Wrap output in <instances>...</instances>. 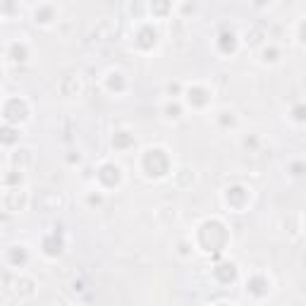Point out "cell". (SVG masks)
I'll list each match as a JSON object with an SVG mask.
<instances>
[{
	"mask_svg": "<svg viewBox=\"0 0 306 306\" xmlns=\"http://www.w3.org/2000/svg\"><path fill=\"white\" fill-rule=\"evenodd\" d=\"M225 198H228L230 206L234 208H242L244 204H246V198H249V194L242 189V186H232V189H228V194H225Z\"/></svg>",
	"mask_w": 306,
	"mask_h": 306,
	"instance_id": "4",
	"label": "cell"
},
{
	"mask_svg": "<svg viewBox=\"0 0 306 306\" xmlns=\"http://www.w3.org/2000/svg\"><path fill=\"white\" fill-rule=\"evenodd\" d=\"M220 38H222V41H220V46H222V50H225V53H232V50H234V34H222V36H220Z\"/></svg>",
	"mask_w": 306,
	"mask_h": 306,
	"instance_id": "10",
	"label": "cell"
},
{
	"mask_svg": "<svg viewBox=\"0 0 306 306\" xmlns=\"http://www.w3.org/2000/svg\"><path fill=\"white\" fill-rule=\"evenodd\" d=\"M294 120H299V122L306 120V106H296L294 108Z\"/></svg>",
	"mask_w": 306,
	"mask_h": 306,
	"instance_id": "12",
	"label": "cell"
},
{
	"mask_svg": "<svg viewBox=\"0 0 306 306\" xmlns=\"http://www.w3.org/2000/svg\"><path fill=\"white\" fill-rule=\"evenodd\" d=\"M2 139H5V144H10L12 139H14V136H12V130H5V136H2Z\"/></svg>",
	"mask_w": 306,
	"mask_h": 306,
	"instance_id": "14",
	"label": "cell"
},
{
	"mask_svg": "<svg viewBox=\"0 0 306 306\" xmlns=\"http://www.w3.org/2000/svg\"><path fill=\"white\" fill-rule=\"evenodd\" d=\"M189 103H194V106H206L208 103V94L204 88H189Z\"/></svg>",
	"mask_w": 306,
	"mask_h": 306,
	"instance_id": "7",
	"label": "cell"
},
{
	"mask_svg": "<svg viewBox=\"0 0 306 306\" xmlns=\"http://www.w3.org/2000/svg\"><path fill=\"white\" fill-rule=\"evenodd\" d=\"M98 180L106 186H115L118 182H120V168H118V165H112V163H106L98 170Z\"/></svg>",
	"mask_w": 306,
	"mask_h": 306,
	"instance_id": "3",
	"label": "cell"
},
{
	"mask_svg": "<svg viewBox=\"0 0 306 306\" xmlns=\"http://www.w3.org/2000/svg\"><path fill=\"white\" fill-rule=\"evenodd\" d=\"M108 86L115 91H122V86H124V82H122V74H110V79H108Z\"/></svg>",
	"mask_w": 306,
	"mask_h": 306,
	"instance_id": "11",
	"label": "cell"
},
{
	"mask_svg": "<svg viewBox=\"0 0 306 306\" xmlns=\"http://www.w3.org/2000/svg\"><path fill=\"white\" fill-rule=\"evenodd\" d=\"M302 38H304V44H306V22L302 24Z\"/></svg>",
	"mask_w": 306,
	"mask_h": 306,
	"instance_id": "15",
	"label": "cell"
},
{
	"mask_svg": "<svg viewBox=\"0 0 306 306\" xmlns=\"http://www.w3.org/2000/svg\"><path fill=\"white\" fill-rule=\"evenodd\" d=\"M139 48H151L153 44H156V32H153L151 26H144L142 32H139Z\"/></svg>",
	"mask_w": 306,
	"mask_h": 306,
	"instance_id": "6",
	"label": "cell"
},
{
	"mask_svg": "<svg viewBox=\"0 0 306 306\" xmlns=\"http://www.w3.org/2000/svg\"><path fill=\"white\" fill-rule=\"evenodd\" d=\"M216 275H218L220 282H232V280H234V275H237V270H234V266H232V263H222V266L216 268Z\"/></svg>",
	"mask_w": 306,
	"mask_h": 306,
	"instance_id": "5",
	"label": "cell"
},
{
	"mask_svg": "<svg viewBox=\"0 0 306 306\" xmlns=\"http://www.w3.org/2000/svg\"><path fill=\"white\" fill-rule=\"evenodd\" d=\"M249 292H254V294H266L268 292V282L263 280V278H252L249 280Z\"/></svg>",
	"mask_w": 306,
	"mask_h": 306,
	"instance_id": "8",
	"label": "cell"
},
{
	"mask_svg": "<svg viewBox=\"0 0 306 306\" xmlns=\"http://www.w3.org/2000/svg\"><path fill=\"white\" fill-rule=\"evenodd\" d=\"M165 112H168L170 118H177V115H180V106H168V108H165Z\"/></svg>",
	"mask_w": 306,
	"mask_h": 306,
	"instance_id": "13",
	"label": "cell"
},
{
	"mask_svg": "<svg viewBox=\"0 0 306 306\" xmlns=\"http://www.w3.org/2000/svg\"><path fill=\"white\" fill-rule=\"evenodd\" d=\"M168 168H170V160H168L165 151H160V148L146 151V156H144V170H146L148 175L160 177L168 172Z\"/></svg>",
	"mask_w": 306,
	"mask_h": 306,
	"instance_id": "2",
	"label": "cell"
},
{
	"mask_svg": "<svg viewBox=\"0 0 306 306\" xmlns=\"http://www.w3.org/2000/svg\"><path fill=\"white\" fill-rule=\"evenodd\" d=\"M112 144H115V148H127V146L134 144V136L127 134V132H118V134H115V139H112Z\"/></svg>",
	"mask_w": 306,
	"mask_h": 306,
	"instance_id": "9",
	"label": "cell"
},
{
	"mask_svg": "<svg viewBox=\"0 0 306 306\" xmlns=\"http://www.w3.org/2000/svg\"><path fill=\"white\" fill-rule=\"evenodd\" d=\"M198 242H201V246H204L206 252H220V249L228 244V232H225V228L220 225L218 220H210V222H206V225L201 228Z\"/></svg>",
	"mask_w": 306,
	"mask_h": 306,
	"instance_id": "1",
	"label": "cell"
}]
</instances>
